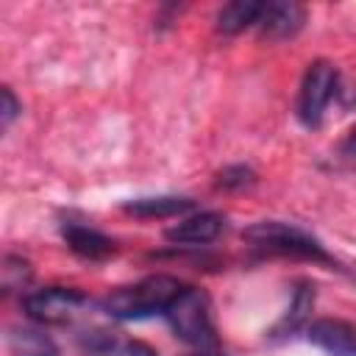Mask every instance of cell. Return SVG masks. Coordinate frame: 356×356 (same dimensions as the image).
<instances>
[{
  "label": "cell",
  "instance_id": "6da1fadb",
  "mask_svg": "<svg viewBox=\"0 0 356 356\" xmlns=\"http://www.w3.org/2000/svg\"><path fill=\"white\" fill-rule=\"evenodd\" d=\"M184 292V284L172 275H147L136 284L120 286L106 295L103 309L114 320H142L153 314H164L170 303Z\"/></svg>",
  "mask_w": 356,
  "mask_h": 356
},
{
  "label": "cell",
  "instance_id": "7a4b0ae2",
  "mask_svg": "<svg viewBox=\"0 0 356 356\" xmlns=\"http://www.w3.org/2000/svg\"><path fill=\"white\" fill-rule=\"evenodd\" d=\"M242 239L250 242L256 250L275 253V256H292V259H309L320 264H334L328 250L303 228L292 222H278V220H261L253 222L250 228L242 231Z\"/></svg>",
  "mask_w": 356,
  "mask_h": 356
},
{
  "label": "cell",
  "instance_id": "3957f363",
  "mask_svg": "<svg viewBox=\"0 0 356 356\" xmlns=\"http://www.w3.org/2000/svg\"><path fill=\"white\" fill-rule=\"evenodd\" d=\"M164 317L181 342L195 345L200 350L217 348V328L211 320V303H209V295L203 289L184 286V292L170 303Z\"/></svg>",
  "mask_w": 356,
  "mask_h": 356
},
{
  "label": "cell",
  "instance_id": "277c9868",
  "mask_svg": "<svg viewBox=\"0 0 356 356\" xmlns=\"http://www.w3.org/2000/svg\"><path fill=\"white\" fill-rule=\"evenodd\" d=\"M339 92V72L331 61L317 58L309 64L300 92H298V120L306 128H317L323 122V114L331 103V97Z\"/></svg>",
  "mask_w": 356,
  "mask_h": 356
},
{
  "label": "cell",
  "instance_id": "5b68a950",
  "mask_svg": "<svg viewBox=\"0 0 356 356\" xmlns=\"http://www.w3.org/2000/svg\"><path fill=\"white\" fill-rule=\"evenodd\" d=\"M89 298L72 286H44L22 298V309L31 320L44 325H67L83 314Z\"/></svg>",
  "mask_w": 356,
  "mask_h": 356
},
{
  "label": "cell",
  "instance_id": "8992f818",
  "mask_svg": "<svg viewBox=\"0 0 356 356\" xmlns=\"http://www.w3.org/2000/svg\"><path fill=\"white\" fill-rule=\"evenodd\" d=\"M309 339L328 356H356V325L337 317L309 323Z\"/></svg>",
  "mask_w": 356,
  "mask_h": 356
},
{
  "label": "cell",
  "instance_id": "52a82bcc",
  "mask_svg": "<svg viewBox=\"0 0 356 356\" xmlns=\"http://www.w3.org/2000/svg\"><path fill=\"white\" fill-rule=\"evenodd\" d=\"M306 22V8L298 3H286V0H275V3H264V11L259 17V33L264 39H292Z\"/></svg>",
  "mask_w": 356,
  "mask_h": 356
},
{
  "label": "cell",
  "instance_id": "ba28073f",
  "mask_svg": "<svg viewBox=\"0 0 356 356\" xmlns=\"http://www.w3.org/2000/svg\"><path fill=\"white\" fill-rule=\"evenodd\" d=\"M222 214L217 211H197L181 222H175L172 228L164 231V236L170 242H178V245H206V242H214L222 231Z\"/></svg>",
  "mask_w": 356,
  "mask_h": 356
},
{
  "label": "cell",
  "instance_id": "9c48e42d",
  "mask_svg": "<svg viewBox=\"0 0 356 356\" xmlns=\"http://www.w3.org/2000/svg\"><path fill=\"white\" fill-rule=\"evenodd\" d=\"M83 356H156V350L117 331H92L83 337Z\"/></svg>",
  "mask_w": 356,
  "mask_h": 356
},
{
  "label": "cell",
  "instance_id": "30bf717a",
  "mask_svg": "<svg viewBox=\"0 0 356 356\" xmlns=\"http://www.w3.org/2000/svg\"><path fill=\"white\" fill-rule=\"evenodd\" d=\"M61 236L72 253H78L81 259H89V261H97V259H106L114 253V242L106 234H100L97 228H89V225H81V222H67L61 228Z\"/></svg>",
  "mask_w": 356,
  "mask_h": 356
},
{
  "label": "cell",
  "instance_id": "8fae6325",
  "mask_svg": "<svg viewBox=\"0 0 356 356\" xmlns=\"http://www.w3.org/2000/svg\"><path fill=\"white\" fill-rule=\"evenodd\" d=\"M261 11H264V3H256V0L225 3L217 11V31L225 33V36H234V33H242L245 28H256Z\"/></svg>",
  "mask_w": 356,
  "mask_h": 356
},
{
  "label": "cell",
  "instance_id": "7c38bea8",
  "mask_svg": "<svg viewBox=\"0 0 356 356\" xmlns=\"http://www.w3.org/2000/svg\"><path fill=\"white\" fill-rule=\"evenodd\" d=\"M6 348L11 356H58L56 342L39 331V328H28V325H17L8 328L6 334Z\"/></svg>",
  "mask_w": 356,
  "mask_h": 356
},
{
  "label": "cell",
  "instance_id": "4fadbf2b",
  "mask_svg": "<svg viewBox=\"0 0 356 356\" xmlns=\"http://www.w3.org/2000/svg\"><path fill=\"white\" fill-rule=\"evenodd\" d=\"M314 306V286L309 281H300L295 286V295H292V306L286 309V314L278 320V325L273 328V337H289L295 334L298 328H303L309 323V312Z\"/></svg>",
  "mask_w": 356,
  "mask_h": 356
},
{
  "label": "cell",
  "instance_id": "5bb4252c",
  "mask_svg": "<svg viewBox=\"0 0 356 356\" xmlns=\"http://www.w3.org/2000/svg\"><path fill=\"white\" fill-rule=\"evenodd\" d=\"M128 214L134 217H175L192 209L189 197H178V195H159V197H136L131 203L122 206Z\"/></svg>",
  "mask_w": 356,
  "mask_h": 356
},
{
  "label": "cell",
  "instance_id": "9a60e30c",
  "mask_svg": "<svg viewBox=\"0 0 356 356\" xmlns=\"http://www.w3.org/2000/svg\"><path fill=\"white\" fill-rule=\"evenodd\" d=\"M31 275H33L31 264L22 256H11L8 253L3 259V267H0V289H3V295H11V292L25 289L28 281H31Z\"/></svg>",
  "mask_w": 356,
  "mask_h": 356
},
{
  "label": "cell",
  "instance_id": "2e32d148",
  "mask_svg": "<svg viewBox=\"0 0 356 356\" xmlns=\"http://www.w3.org/2000/svg\"><path fill=\"white\" fill-rule=\"evenodd\" d=\"M256 184V172L245 164H231L217 172V186L220 189H248Z\"/></svg>",
  "mask_w": 356,
  "mask_h": 356
},
{
  "label": "cell",
  "instance_id": "e0dca14e",
  "mask_svg": "<svg viewBox=\"0 0 356 356\" xmlns=\"http://www.w3.org/2000/svg\"><path fill=\"white\" fill-rule=\"evenodd\" d=\"M0 111H3V114H0V117H3V128H8V125L14 122V117L22 111V106L17 103V97H14V92H11L8 86H3V108H0Z\"/></svg>",
  "mask_w": 356,
  "mask_h": 356
},
{
  "label": "cell",
  "instance_id": "ac0fdd59",
  "mask_svg": "<svg viewBox=\"0 0 356 356\" xmlns=\"http://www.w3.org/2000/svg\"><path fill=\"white\" fill-rule=\"evenodd\" d=\"M339 156L342 159H348V161H356V125L348 131V136L342 139V145H339Z\"/></svg>",
  "mask_w": 356,
  "mask_h": 356
},
{
  "label": "cell",
  "instance_id": "d6986e66",
  "mask_svg": "<svg viewBox=\"0 0 356 356\" xmlns=\"http://www.w3.org/2000/svg\"><path fill=\"white\" fill-rule=\"evenodd\" d=\"M195 356H217V353H195Z\"/></svg>",
  "mask_w": 356,
  "mask_h": 356
}]
</instances>
